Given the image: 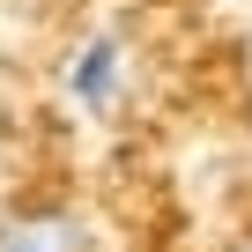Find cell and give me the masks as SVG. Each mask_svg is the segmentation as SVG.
<instances>
[{
    "label": "cell",
    "instance_id": "obj_1",
    "mask_svg": "<svg viewBox=\"0 0 252 252\" xmlns=\"http://www.w3.org/2000/svg\"><path fill=\"white\" fill-rule=\"evenodd\" d=\"M67 89H74L89 111H111V96H119V37H111V30H89V37L74 45Z\"/></svg>",
    "mask_w": 252,
    "mask_h": 252
},
{
    "label": "cell",
    "instance_id": "obj_3",
    "mask_svg": "<svg viewBox=\"0 0 252 252\" xmlns=\"http://www.w3.org/2000/svg\"><path fill=\"white\" fill-rule=\"evenodd\" d=\"M245 252H252V245H245Z\"/></svg>",
    "mask_w": 252,
    "mask_h": 252
},
{
    "label": "cell",
    "instance_id": "obj_2",
    "mask_svg": "<svg viewBox=\"0 0 252 252\" xmlns=\"http://www.w3.org/2000/svg\"><path fill=\"white\" fill-rule=\"evenodd\" d=\"M0 252H89V230L67 208H52V215H8L0 222Z\"/></svg>",
    "mask_w": 252,
    "mask_h": 252
}]
</instances>
